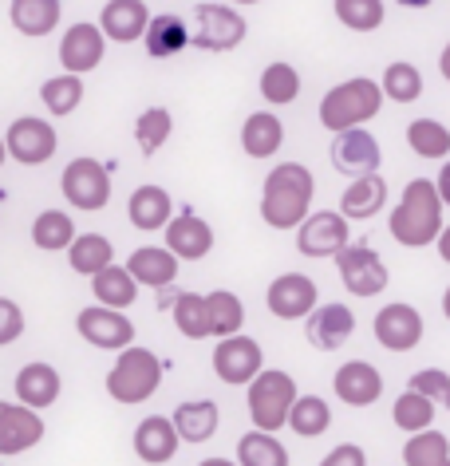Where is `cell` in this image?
I'll return each instance as SVG.
<instances>
[{
  "label": "cell",
  "instance_id": "8992f818",
  "mask_svg": "<svg viewBox=\"0 0 450 466\" xmlns=\"http://www.w3.org/2000/svg\"><path fill=\"white\" fill-rule=\"evenodd\" d=\"M245 16L225 5H198L194 8V44L205 52H234L245 40Z\"/></svg>",
  "mask_w": 450,
  "mask_h": 466
},
{
  "label": "cell",
  "instance_id": "d6986e66",
  "mask_svg": "<svg viewBox=\"0 0 450 466\" xmlns=\"http://www.w3.org/2000/svg\"><path fill=\"white\" fill-rule=\"evenodd\" d=\"M352 332H355V317H352L348 305H320L305 324L308 344L320 348V352H336V348H344L352 340Z\"/></svg>",
  "mask_w": 450,
  "mask_h": 466
},
{
  "label": "cell",
  "instance_id": "4316f807",
  "mask_svg": "<svg viewBox=\"0 0 450 466\" xmlns=\"http://www.w3.org/2000/svg\"><path fill=\"white\" fill-rule=\"evenodd\" d=\"M285 143V127L273 111H253L245 127H241V147L249 158H273Z\"/></svg>",
  "mask_w": 450,
  "mask_h": 466
},
{
  "label": "cell",
  "instance_id": "7bdbcfd3",
  "mask_svg": "<svg viewBox=\"0 0 450 466\" xmlns=\"http://www.w3.org/2000/svg\"><path fill=\"white\" fill-rule=\"evenodd\" d=\"M403 462L407 466H443L450 462V439L443 431H423V435H411L407 447H403Z\"/></svg>",
  "mask_w": 450,
  "mask_h": 466
},
{
  "label": "cell",
  "instance_id": "5b68a950",
  "mask_svg": "<svg viewBox=\"0 0 450 466\" xmlns=\"http://www.w3.org/2000/svg\"><path fill=\"white\" fill-rule=\"evenodd\" d=\"M296 380L288 371H276V368H265L249 388V415H253V427L257 431H269L276 435L288 419H293V407H296Z\"/></svg>",
  "mask_w": 450,
  "mask_h": 466
},
{
  "label": "cell",
  "instance_id": "44dd1931",
  "mask_svg": "<svg viewBox=\"0 0 450 466\" xmlns=\"http://www.w3.org/2000/svg\"><path fill=\"white\" fill-rule=\"evenodd\" d=\"M332 388L348 407H372L379 395H384V376L367 364V360H348V364L336 368V380Z\"/></svg>",
  "mask_w": 450,
  "mask_h": 466
},
{
  "label": "cell",
  "instance_id": "db71d44e",
  "mask_svg": "<svg viewBox=\"0 0 450 466\" xmlns=\"http://www.w3.org/2000/svg\"><path fill=\"white\" fill-rule=\"evenodd\" d=\"M399 5H407V8H426L431 0H399Z\"/></svg>",
  "mask_w": 450,
  "mask_h": 466
},
{
  "label": "cell",
  "instance_id": "6da1fadb",
  "mask_svg": "<svg viewBox=\"0 0 450 466\" xmlns=\"http://www.w3.org/2000/svg\"><path fill=\"white\" fill-rule=\"evenodd\" d=\"M313 194H316V178L308 167H300V162H281V167H273L269 178H265V194H261L265 226L300 229L308 218H313L308 214Z\"/></svg>",
  "mask_w": 450,
  "mask_h": 466
},
{
  "label": "cell",
  "instance_id": "8d00e7d4",
  "mask_svg": "<svg viewBox=\"0 0 450 466\" xmlns=\"http://www.w3.org/2000/svg\"><path fill=\"white\" fill-rule=\"evenodd\" d=\"M175 324H178V332L186 336V340H205V336H214V329H210V305H205V297L178 293L175 297Z\"/></svg>",
  "mask_w": 450,
  "mask_h": 466
},
{
  "label": "cell",
  "instance_id": "e575fe53",
  "mask_svg": "<svg viewBox=\"0 0 450 466\" xmlns=\"http://www.w3.org/2000/svg\"><path fill=\"white\" fill-rule=\"evenodd\" d=\"M261 96L265 103H273V107H288V103H296L300 96V72L293 64L276 60L261 72Z\"/></svg>",
  "mask_w": 450,
  "mask_h": 466
},
{
  "label": "cell",
  "instance_id": "7dc6e473",
  "mask_svg": "<svg viewBox=\"0 0 450 466\" xmlns=\"http://www.w3.org/2000/svg\"><path fill=\"white\" fill-rule=\"evenodd\" d=\"M25 332V312H20L16 300H0V344H13L16 336Z\"/></svg>",
  "mask_w": 450,
  "mask_h": 466
},
{
  "label": "cell",
  "instance_id": "5bb4252c",
  "mask_svg": "<svg viewBox=\"0 0 450 466\" xmlns=\"http://www.w3.org/2000/svg\"><path fill=\"white\" fill-rule=\"evenodd\" d=\"M265 364V352H261V344L253 340V336H229V340L217 344V352H214V371H217V380L222 383H253L261 376V368Z\"/></svg>",
  "mask_w": 450,
  "mask_h": 466
},
{
  "label": "cell",
  "instance_id": "74e56055",
  "mask_svg": "<svg viewBox=\"0 0 450 466\" xmlns=\"http://www.w3.org/2000/svg\"><path fill=\"white\" fill-rule=\"evenodd\" d=\"M435 407L438 403H431L426 395L407 388L395 400V407H391V419H395V423L407 431V435H423V431H431V423H435Z\"/></svg>",
  "mask_w": 450,
  "mask_h": 466
},
{
  "label": "cell",
  "instance_id": "681fc988",
  "mask_svg": "<svg viewBox=\"0 0 450 466\" xmlns=\"http://www.w3.org/2000/svg\"><path fill=\"white\" fill-rule=\"evenodd\" d=\"M438 194H443V206H450V162H446V167H443V174H438Z\"/></svg>",
  "mask_w": 450,
  "mask_h": 466
},
{
  "label": "cell",
  "instance_id": "d6a6232c",
  "mask_svg": "<svg viewBox=\"0 0 450 466\" xmlns=\"http://www.w3.org/2000/svg\"><path fill=\"white\" fill-rule=\"evenodd\" d=\"M75 221L64 214V209H44V214L32 221V246L44 253H60L75 246Z\"/></svg>",
  "mask_w": 450,
  "mask_h": 466
},
{
  "label": "cell",
  "instance_id": "f907efd6",
  "mask_svg": "<svg viewBox=\"0 0 450 466\" xmlns=\"http://www.w3.org/2000/svg\"><path fill=\"white\" fill-rule=\"evenodd\" d=\"M438 258H443L450 265V226L443 229V238H438Z\"/></svg>",
  "mask_w": 450,
  "mask_h": 466
},
{
  "label": "cell",
  "instance_id": "9c48e42d",
  "mask_svg": "<svg viewBox=\"0 0 450 466\" xmlns=\"http://www.w3.org/2000/svg\"><path fill=\"white\" fill-rule=\"evenodd\" d=\"M296 249L305 258H340L348 249V218L340 209H316L296 229Z\"/></svg>",
  "mask_w": 450,
  "mask_h": 466
},
{
  "label": "cell",
  "instance_id": "ac0fdd59",
  "mask_svg": "<svg viewBox=\"0 0 450 466\" xmlns=\"http://www.w3.org/2000/svg\"><path fill=\"white\" fill-rule=\"evenodd\" d=\"M44 439V419L25 403H0V454L32 451Z\"/></svg>",
  "mask_w": 450,
  "mask_h": 466
},
{
  "label": "cell",
  "instance_id": "83f0119b",
  "mask_svg": "<svg viewBox=\"0 0 450 466\" xmlns=\"http://www.w3.org/2000/svg\"><path fill=\"white\" fill-rule=\"evenodd\" d=\"M170 419H175V427H178L182 442H205V439H214V435H217L222 411H217V403H214V400H190V403H182Z\"/></svg>",
  "mask_w": 450,
  "mask_h": 466
},
{
  "label": "cell",
  "instance_id": "f6af8a7d",
  "mask_svg": "<svg viewBox=\"0 0 450 466\" xmlns=\"http://www.w3.org/2000/svg\"><path fill=\"white\" fill-rule=\"evenodd\" d=\"M384 96L395 99V103H415L423 96V72L415 64H407V60L391 64L384 72Z\"/></svg>",
  "mask_w": 450,
  "mask_h": 466
},
{
  "label": "cell",
  "instance_id": "8fae6325",
  "mask_svg": "<svg viewBox=\"0 0 450 466\" xmlns=\"http://www.w3.org/2000/svg\"><path fill=\"white\" fill-rule=\"evenodd\" d=\"M316 281L305 273H281L276 281L269 285V293H265V305L276 320H308L313 312L320 309L316 305Z\"/></svg>",
  "mask_w": 450,
  "mask_h": 466
},
{
  "label": "cell",
  "instance_id": "f35d334b",
  "mask_svg": "<svg viewBox=\"0 0 450 466\" xmlns=\"http://www.w3.org/2000/svg\"><path fill=\"white\" fill-rule=\"evenodd\" d=\"M170 131H175V115L166 107H146L135 119V138H138V150H143V155H158V150L166 147Z\"/></svg>",
  "mask_w": 450,
  "mask_h": 466
},
{
  "label": "cell",
  "instance_id": "cb8c5ba5",
  "mask_svg": "<svg viewBox=\"0 0 450 466\" xmlns=\"http://www.w3.org/2000/svg\"><path fill=\"white\" fill-rule=\"evenodd\" d=\"M126 218H131L135 229L143 233H158L175 221V206H170V194L163 186H138L126 202Z\"/></svg>",
  "mask_w": 450,
  "mask_h": 466
},
{
  "label": "cell",
  "instance_id": "11a10c76",
  "mask_svg": "<svg viewBox=\"0 0 450 466\" xmlns=\"http://www.w3.org/2000/svg\"><path fill=\"white\" fill-rule=\"evenodd\" d=\"M443 312H446V320H450V289H446V297H443Z\"/></svg>",
  "mask_w": 450,
  "mask_h": 466
},
{
  "label": "cell",
  "instance_id": "ffe728a7",
  "mask_svg": "<svg viewBox=\"0 0 450 466\" xmlns=\"http://www.w3.org/2000/svg\"><path fill=\"white\" fill-rule=\"evenodd\" d=\"M166 249L175 253L178 261H202L205 253L214 249V229L210 221L198 218V214H178L175 221L166 226Z\"/></svg>",
  "mask_w": 450,
  "mask_h": 466
},
{
  "label": "cell",
  "instance_id": "7402d4cb",
  "mask_svg": "<svg viewBox=\"0 0 450 466\" xmlns=\"http://www.w3.org/2000/svg\"><path fill=\"white\" fill-rule=\"evenodd\" d=\"M178 427H175V419H163V415H146L143 423L135 427V451H138V459L150 462V466H163L170 462L178 454Z\"/></svg>",
  "mask_w": 450,
  "mask_h": 466
},
{
  "label": "cell",
  "instance_id": "d590c367",
  "mask_svg": "<svg viewBox=\"0 0 450 466\" xmlns=\"http://www.w3.org/2000/svg\"><path fill=\"white\" fill-rule=\"evenodd\" d=\"M237 462L241 466H288V451L269 431H249L237 442Z\"/></svg>",
  "mask_w": 450,
  "mask_h": 466
},
{
  "label": "cell",
  "instance_id": "f5cc1de1",
  "mask_svg": "<svg viewBox=\"0 0 450 466\" xmlns=\"http://www.w3.org/2000/svg\"><path fill=\"white\" fill-rule=\"evenodd\" d=\"M202 466H241V462H229V459H205Z\"/></svg>",
  "mask_w": 450,
  "mask_h": 466
},
{
  "label": "cell",
  "instance_id": "f1b7e54d",
  "mask_svg": "<svg viewBox=\"0 0 450 466\" xmlns=\"http://www.w3.org/2000/svg\"><path fill=\"white\" fill-rule=\"evenodd\" d=\"M8 16H13L16 32L40 40V36H48V32H55V25H60V0H13Z\"/></svg>",
  "mask_w": 450,
  "mask_h": 466
},
{
  "label": "cell",
  "instance_id": "ee69618b",
  "mask_svg": "<svg viewBox=\"0 0 450 466\" xmlns=\"http://www.w3.org/2000/svg\"><path fill=\"white\" fill-rule=\"evenodd\" d=\"M384 0H336V20L352 32H375L384 25Z\"/></svg>",
  "mask_w": 450,
  "mask_h": 466
},
{
  "label": "cell",
  "instance_id": "d4e9b609",
  "mask_svg": "<svg viewBox=\"0 0 450 466\" xmlns=\"http://www.w3.org/2000/svg\"><path fill=\"white\" fill-rule=\"evenodd\" d=\"M178 258L170 249H158V246H143V249H135L131 258H126V269L135 273V281L138 285H146V289H166V285H175V277H178Z\"/></svg>",
  "mask_w": 450,
  "mask_h": 466
},
{
  "label": "cell",
  "instance_id": "e0dca14e",
  "mask_svg": "<svg viewBox=\"0 0 450 466\" xmlns=\"http://www.w3.org/2000/svg\"><path fill=\"white\" fill-rule=\"evenodd\" d=\"M150 20L155 16H150L143 0H107L99 13V28L115 44H135V40H146Z\"/></svg>",
  "mask_w": 450,
  "mask_h": 466
},
{
  "label": "cell",
  "instance_id": "c3c4849f",
  "mask_svg": "<svg viewBox=\"0 0 450 466\" xmlns=\"http://www.w3.org/2000/svg\"><path fill=\"white\" fill-rule=\"evenodd\" d=\"M320 466H367V454H364V447H355V442H340V447H332L325 454Z\"/></svg>",
  "mask_w": 450,
  "mask_h": 466
},
{
  "label": "cell",
  "instance_id": "bcb514c9",
  "mask_svg": "<svg viewBox=\"0 0 450 466\" xmlns=\"http://www.w3.org/2000/svg\"><path fill=\"white\" fill-rule=\"evenodd\" d=\"M407 388L426 395L431 403H443L446 411H450V371H443V368H423V371H415V376L407 380Z\"/></svg>",
  "mask_w": 450,
  "mask_h": 466
},
{
  "label": "cell",
  "instance_id": "52a82bcc",
  "mask_svg": "<svg viewBox=\"0 0 450 466\" xmlns=\"http://www.w3.org/2000/svg\"><path fill=\"white\" fill-rule=\"evenodd\" d=\"M55 147H60V138H55L48 119L20 115V119L8 123L5 150H8V158L13 162H20V167H44V162L55 155Z\"/></svg>",
  "mask_w": 450,
  "mask_h": 466
},
{
  "label": "cell",
  "instance_id": "9f6ffc18",
  "mask_svg": "<svg viewBox=\"0 0 450 466\" xmlns=\"http://www.w3.org/2000/svg\"><path fill=\"white\" fill-rule=\"evenodd\" d=\"M234 5H257V0H234Z\"/></svg>",
  "mask_w": 450,
  "mask_h": 466
},
{
  "label": "cell",
  "instance_id": "ab89813d",
  "mask_svg": "<svg viewBox=\"0 0 450 466\" xmlns=\"http://www.w3.org/2000/svg\"><path fill=\"white\" fill-rule=\"evenodd\" d=\"M40 99H44V107H48L52 115H72V111L79 107V103H84V79L72 76V72L44 79Z\"/></svg>",
  "mask_w": 450,
  "mask_h": 466
},
{
  "label": "cell",
  "instance_id": "603a6c76",
  "mask_svg": "<svg viewBox=\"0 0 450 466\" xmlns=\"http://www.w3.org/2000/svg\"><path fill=\"white\" fill-rule=\"evenodd\" d=\"M60 371L52 364H44V360H32L16 371V403L32 407V411H44V407H52L60 400Z\"/></svg>",
  "mask_w": 450,
  "mask_h": 466
},
{
  "label": "cell",
  "instance_id": "b9f144b4",
  "mask_svg": "<svg viewBox=\"0 0 450 466\" xmlns=\"http://www.w3.org/2000/svg\"><path fill=\"white\" fill-rule=\"evenodd\" d=\"M407 147L419 158H446L450 155V131L438 119H415L407 127Z\"/></svg>",
  "mask_w": 450,
  "mask_h": 466
},
{
  "label": "cell",
  "instance_id": "277c9868",
  "mask_svg": "<svg viewBox=\"0 0 450 466\" xmlns=\"http://www.w3.org/2000/svg\"><path fill=\"white\" fill-rule=\"evenodd\" d=\"M158 383H163V364H158V356L150 348H126L107 371V395L126 407L146 403L158 391Z\"/></svg>",
  "mask_w": 450,
  "mask_h": 466
},
{
  "label": "cell",
  "instance_id": "30bf717a",
  "mask_svg": "<svg viewBox=\"0 0 450 466\" xmlns=\"http://www.w3.org/2000/svg\"><path fill=\"white\" fill-rule=\"evenodd\" d=\"M75 329L91 348H107V352H126V348H135V324L126 320L119 309L91 305L75 317Z\"/></svg>",
  "mask_w": 450,
  "mask_h": 466
},
{
  "label": "cell",
  "instance_id": "60d3db41",
  "mask_svg": "<svg viewBox=\"0 0 450 466\" xmlns=\"http://www.w3.org/2000/svg\"><path fill=\"white\" fill-rule=\"evenodd\" d=\"M288 427H293L300 439L325 435V431L332 427V407L320 400V395H300L296 407H293V419H288Z\"/></svg>",
  "mask_w": 450,
  "mask_h": 466
},
{
  "label": "cell",
  "instance_id": "9a60e30c",
  "mask_svg": "<svg viewBox=\"0 0 450 466\" xmlns=\"http://www.w3.org/2000/svg\"><path fill=\"white\" fill-rule=\"evenodd\" d=\"M375 340L387 348V352H411V348H419L423 340V317L419 309L403 305H384L375 312Z\"/></svg>",
  "mask_w": 450,
  "mask_h": 466
},
{
  "label": "cell",
  "instance_id": "6f0895ef",
  "mask_svg": "<svg viewBox=\"0 0 450 466\" xmlns=\"http://www.w3.org/2000/svg\"><path fill=\"white\" fill-rule=\"evenodd\" d=\"M443 466H450V462H443Z\"/></svg>",
  "mask_w": 450,
  "mask_h": 466
},
{
  "label": "cell",
  "instance_id": "ba28073f",
  "mask_svg": "<svg viewBox=\"0 0 450 466\" xmlns=\"http://www.w3.org/2000/svg\"><path fill=\"white\" fill-rule=\"evenodd\" d=\"M64 198L72 202L75 209H87V214H95V209H103L111 202V174L103 162L95 158H75V162H67V170H64Z\"/></svg>",
  "mask_w": 450,
  "mask_h": 466
},
{
  "label": "cell",
  "instance_id": "4dcf8cb0",
  "mask_svg": "<svg viewBox=\"0 0 450 466\" xmlns=\"http://www.w3.org/2000/svg\"><path fill=\"white\" fill-rule=\"evenodd\" d=\"M91 293H95L99 305L107 309H131L135 297H138V281L135 273L126 269V265H111V269H103L99 277H91Z\"/></svg>",
  "mask_w": 450,
  "mask_h": 466
},
{
  "label": "cell",
  "instance_id": "4fadbf2b",
  "mask_svg": "<svg viewBox=\"0 0 450 466\" xmlns=\"http://www.w3.org/2000/svg\"><path fill=\"white\" fill-rule=\"evenodd\" d=\"M336 269H340V281L348 293L355 297H375L387 289V265L375 249L367 246H348L336 258Z\"/></svg>",
  "mask_w": 450,
  "mask_h": 466
},
{
  "label": "cell",
  "instance_id": "7a4b0ae2",
  "mask_svg": "<svg viewBox=\"0 0 450 466\" xmlns=\"http://www.w3.org/2000/svg\"><path fill=\"white\" fill-rule=\"evenodd\" d=\"M391 238L407 249H423V246H438L443 238V194L431 178H411L403 190V202L391 209Z\"/></svg>",
  "mask_w": 450,
  "mask_h": 466
},
{
  "label": "cell",
  "instance_id": "816d5d0a",
  "mask_svg": "<svg viewBox=\"0 0 450 466\" xmlns=\"http://www.w3.org/2000/svg\"><path fill=\"white\" fill-rule=\"evenodd\" d=\"M438 72H443V79L450 84V44L443 48V56H438Z\"/></svg>",
  "mask_w": 450,
  "mask_h": 466
},
{
  "label": "cell",
  "instance_id": "1f68e13d",
  "mask_svg": "<svg viewBox=\"0 0 450 466\" xmlns=\"http://www.w3.org/2000/svg\"><path fill=\"white\" fill-rule=\"evenodd\" d=\"M111 261H115V246L103 233H79L75 246L67 249V265L79 277H99L103 269H111Z\"/></svg>",
  "mask_w": 450,
  "mask_h": 466
},
{
  "label": "cell",
  "instance_id": "f546056e",
  "mask_svg": "<svg viewBox=\"0 0 450 466\" xmlns=\"http://www.w3.org/2000/svg\"><path fill=\"white\" fill-rule=\"evenodd\" d=\"M190 40V28L186 20H182L178 13H158L155 20H150V32H146V52L155 56V60H170V56H178Z\"/></svg>",
  "mask_w": 450,
  "mask_h": 466
},
{
  "label": "cell",
  "instance_id": "7c38bea8",
  "mask_svg": "<svg viewBox=\"0 0 450 466\" xmlns=\"http://www.w3.org/2000/svg\"><path fill=\"white\" fill-rule=\"evenodd\" d=\"M379 162H384V150H379L375 135L355 127V131H344L332 138V167L348 178H367V174H379Z\"/></svg>",
  "mask_w": 450,
  "mask_h": 466
},
{
  "label": "cell",
  "instance_id": "3957f363",
  "mask_svg": "<svg viewBox=\"0 0 450 466\" xmlns=\"http://www.w3.org/2000/svg\"><path fill=\"white\" fill-rule=\"evenodd\" d=\"M379 107H384V84H375V79H367V76H355L348 84H336L320 99V123H325L332 135H344V131L364 127L367 119H375Z\"/></svg>",
  "mask_w": 450,
  "mask_h": 466
},
{
  "label": "cell",
  "instance_id": "484cf974",
  "mask_svg": "<svg viewBox=\"0 0 450 466\" xmlns=\"http://www.w3.org/2000/svg\"><path fill=\"white\" fill-rule=\"evenodd\" d=\"M387 202V182L384 174H367V178H355L348 190L340 194V214L348 221H364V218H375Z\"/></svg>",
  "mask_w": 450,
  "mask_h": 466
},
{
  "label": "cell",
  "instance_id": "836d02e7",
  "mask_svg": "<svg viewBox=\"0 0 450 466\" xmlns=\"http://www.w3.org/2000/svg\"><path fill=\"white\" fill-rule=\"evenodd\" d=\"M205 305H210V329H214L217 340L241 336V324H245V305H241L237 293H229V289H214V293L205 297Z\"/></svg>",
  "mask_w": 450,
  "mask_h": 466
},
{
  "label": "cell",
  "instance_id": "2e32d148",
  "mask_svg": "<svg viewBox=\"0 0 450 466\" xmlns=\"http://www.w3.org/2000/svg\"><path fill=\"white\" fill-rule=\"evenodd\" d=\"M103 52H107V36H103V28L87 25V20L72 25L60 40V64H64V72H72V76L95 72L103 64Z\"/></svg>",
  "mask_w": 450,
  "mask_h": 466
}]
</instances>
